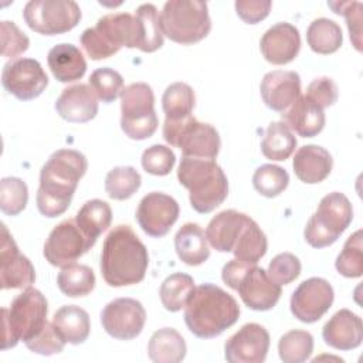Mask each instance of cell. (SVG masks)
I'll return each instance as SVG.
<instances>
[{"instance_id":"6da1fadb","label":"cell","mask_w":363,"mask_h":363,"mask_svg":"<svg viewBox=\"0 0 363 363\" xmlns=\"http://www.w3.org/2000/svg\"><path fill=\"white\" fill-rule=\"evenodd\" d=\"M86 169L88 162L81 152L74 149L54 152L40 172L35 197L38 211L48 218L64 214Z\"/></svg>"},{"instance_id":"7a4b0ae2","label":"cell","mask_w":363,"mask_h":363,"mask_svg":"<svg viewBox=\"0 0 363 363\" xmlns=\"http://www.w3.org/2000/svg\"><path fill=\"white\" fill-rule=\"evenodd\" d=\"M149 265L145 244L128 224L113 227L101 252V274L109 286H128L143 281Z\"/></svg>"},{"instance_id":"3957f363","label":"cell","mask_w":363,"mask_h":363,"mask_svg":"<svg viewBox=\"0 0 363 363\" xmlns=\"http://www.w3.org/2000/svg\"><path fill=\"white\" fill-rule=\"evenodd\" d=\"M208 244L220 252H233L237 259L257 264L268 250L267 235L247 214L224 210L214 216L207 228Z\"/></svg>"},{"instance_id":"277c9868","label":"cell","mask_w":363,"mask_h":363,"mask_svg":"<svg viewBox=\"0 0 363 363\" xmlns=\"http://www.w3.org/2000/svg\"><path fill=\"white\" fill-rule=\"evenodd\" d=\"M240 318L237 301L223 288L203 284L194 288L184 306L187 329L200 339H213L231 328Z\"/></svg>"},{"instance_id":"5b68a950","label":"cell","mask_w":363,"mask_h":363,"mask_svg":"<svg viewBox=\"0 0 363 363\" xmlns=\"http://www.w3.org/2000/svg\"><path fill=\"white\" fill-rule=\"evenodd\" d=\"M177 179L189 190L190 204L197 213H211L228 196L227 176L214 159L183 156Z\"/></svg>"},{"instance_id":"8992f818","label":"cell","mask_w":363,"mask_h":363,"mask_svg":"<svg viewBox=\"0 0 363 363\" xmlns=\"http://www.w3.org/2000/svg\"><path fill=\"white\" fill-rule=\"evenodd\" d=\"M48 303L35 288H26L18 294L11 306L3 308V343L1 349L14 347L18 340L27 342L38 335L47 325Z\"/></svg>"},{"instance_id":"52a82bcc","label":"cell","mask_w":363,"mask_h":363,"mask_svg":"<svg viewBox=\"0 0 363 363\" xmlns=\"http://www.w3.org/2000/svg\"><path fill=\"white\" fill-rule=\"evenodd\" d=\"M81 45L91 60H105L122 47L138 48V30L133 14L111 13L102 16L95 27L84 30Z\"/></svg>"},{"instance_id":"ba28073f","label":"cell","mask_w":363,"mask_h":363,"mask_svg":"<svg viewBox=\"0 0 363 363\" xmlns=\"http://www.w3.org/2000/svg\"><path fill=\"white\" fill-rule=\"evenodd\" d=\"M160 28L169 40L190 45L206 38L211 30L208 6L199 0H169L159 14Z\"/></svg>"},{"instance_id":"9c48e42d","label":"cell","mask_w":363,"mask_h":363,"mask_svg":"<svg viewBox=\"0 0 363 363\" xmlns=\"http://www.w3.org/2000/svg\"><path fill=\"white\" fill-rule=\"evenodd\" d=\"M352 220L353 208L349 199L339 191L329 193L319 201L316 213L308 220L303 231L305 240L313 248L329 247L337 241Z\"/></svg>"},{"instance_id":"30bf717a","label":"cell","mask_w":363,"mask_h":363,"mask_svg":"<svg viewBox=\"0 0 363 363\" xmlns=\"http://www.w3.org/2000/svg\"><path fill=\"white\" fill-rule=\"evenodd\" d=\"M155 94L150 85L133 82L121 92V128L133 140H145L157 129Z\"/></svg>"},{"instance_id":"8fae6325","label":"cell","mask_w":363,"mask_h":363,"mask_svg":"<svg viewBox=\"0 0 363 363\" xmlns=\"http://www.w3.org/2000/svg\"><path fill=\"white\" fill-rule=\"evenodd\" d=\"M163 138L169 145L179 147L183 156L216 160L221 147L217 129L210 123L199 122L193 115L180 121L164 119Z\"/></svg>"},{"instance_id":"7c38bea8","label":"cell","mask_w":363,"mask_h":363,"mask_svg":"<svg viewBox=\"0 0 363 363\" xmlns=\"http://www.w3.org/2000/svg\"><path fill=\"white\" fill-rule=\"evenodd\" d=\"M81 9L72 0H30L23 9L26 24L43 35L71 31L81 20Z\"/></svg>"},{"instance_id":"4fadbf2b","label":"cell","mask_w":363,"mask_h":363,"mask_svg":"<svg viewBox=\"0 0 363 363\" xmlns=\"http://www.w3.org/2000/svg\"><path fill=\"white\" fill-rule=\"evenodd\" d=\"M1 85L20 101H31L43 94L48 77L41 64L34 58H17L4 64Z\"/></svg>"},{"instance_id":"5bb4252c","label":"cell","mask_w":363,"mask_h":363,"mask_svg":"<svg viewBox=\"0 0 363 363\" xmlns=\"http://www.w3.org/2000/svg\"><path fill=\"white\" fill-rule=\"evenodd\" d=\"M94 247L84 235L75 220H64L52 228L45 244L44 257L54 265L64 268L74 264L88 250Z\"/></svg>"},{"instance_id":"9a60e30c","label":"cell","mask_w":363,"mask_h":363,"mask_svg":"<svg viewBox=\"0 0 363 363\" xmlns=\"http://www.w3.org/2000/svg\"><path fill=\"white\" fill-rule=\"evenodd\" d=\"M146 322L143 305L133 298L111 301L101 312V323L105 332L118 340H132L140 335Z\"/></svg>"},{"instance_id":"2e32d148","label":"cell","mask_w":363,"mask_h":363,"mask_svg":"<svg viewBox=\"0 0 363 363\" xmlns=\"http://www.w3.org/2000/svg\"><path fill=\"white\" fill-rule=\"evenodd\" d=\"M335 292L332 285L323 278H309L298 285L291 296L292 315L303 322L313 323L319 320L332 306Z\"/></svg>"},{"instance_id":"e0dca14e","label":"cell","mask_w":363,"mask_h":363,"mask_svg":"<svg viewBox=\"0 0 363 363\" xmlns=\"http://www.w3.org/2000/svg\"><path fill=\"white\" fill-rule=\"evenodd\" d=\"M177 201L162 191L147 193L138 206L136 220L139 227L150 237H164L179 218Z\"/></svg>"},{"instance_id":"ac0fdd59","label":"cell","mask_w":363,"mask_h":363,"mask_svg":"<svg viewBox=\"0 0 363 363\" xmlns=\"http://www.w3.org/2000/svg\"><path fill=\"white\" fill-rule=\"evenodd\" d=\"M35 281V271L31 261L20 254L16 241L7 227L1 224L0 241V286L1 289L30 288Z\"/></svg>"},{"instance_id":"d6986e66","label":"cell","mask_w":363,"mask_h":363,"mask_svg":"<svg viewBox=\"0 0 363 363\" xmlns=\"http://www.w3.org/2000/svg\"><path fill=\"white\" fill-rule=\"evenodd\" d=\"M269 349V333L258 323H245L224 345L228 363H262Z\"/></svg>"},{"instance_id":"ffe728a7","label":"cell","mask_w":363,"mask_h":363,"mask_svg":"<svg viewBox=\"0 0 363 363\" xmlns=\"http://www.w3.org/2000/svg\"><path fill=\"white\" fill-rule=\"evenodd\" d=\"M235 291L244 305L252 311H269L281 298V285L275 284L257 264L244 274Z\"/></svg>"},{"instance_id":"44dd1931","label":"cell","mask_w":363,"mask_h":363,"mask_svg":"<svg viewBox=\"0 0 363 363\" xmlns=\"http://www.w3.org/2000/svg\"><path fill=\"white\" fill-rule=\"evenodd\" d=\"M264 58L274 65H284L294 61L301 50V35L295 26L281 21L269 27L259 41Z\"/></svg>"},{"instance_id":"7402d4cb","label":"cell","mask_w":363,"mask_h":363,"mask_svg":"<svg viewBox=\"0 0 363 363\" xmlns=\"http://www.w3.org/2000/svg\"><path fill=\"white\" fill-rule=\"evenodd\" d=\"M259 92L269 109L284 112L301 96V77L295 71L275 69L267 72L261 81Z\"/></svg>"},{"instance_id":"603a6c76","label":"cell","mask_w":363,"mask_h":363,"mask_svg":"<svg viewBox=\"0 0 363 363\" xmlns=\"http://www.w3.org/2000/svg\"><path fill=\"white\" fill-rule=\"evenodd\" d=\"M57 113L67 122L85 123L98 113V101L92 88L86 84H75L62 89L55 101Z\"/></svg>"},{"instance_id":"cb8c5ba5","label":"cell","mask_w":363,"mask_h":363,"mask_svg":"<svg viewBox=\"0 0 363 363\" xmlns=\"http://www.w3.org/2000/svg\"><path fill=\"white\" fill-rule=\"evenodd\" d=\"M325 343L336 350H353L362 345L363 323L360 316L349 309L337 311L323 326Z\"/></svg>"},{"instance_id":"d4e9b609","label":"cell","mask_w":363,"mask_h":363,"mask_svg":"<svg viewBox=\"0 0 363 363\" xmlns=\"http://www.w3.org/2000/svg\"><path fill=\"white\" fill-rule=\"evenodd\" d=\"M332 166L333 159L330 153L318 145H305L299 147L292 160L295 176L306 184L323 182L330 174Z\"/></svg>"},{"instance_id":"484cf974","label":"cell","mask_w":363,"mask_h":363,"mask_svg":"<svg viewBox=\"0 0 363 363\" xmlns=\"http://www.w3.org/2000/svg\"><path fill=\"white\" fill-rule=\"evenodd\" d=\"M282 122L302 138H313L325 128V113L306 95L299 96L282 113Z\"/></svg>"},{"instance_id":"4316f807","label":"cell","mask_w":363,"mask_h":363,"mask_svg":"<svg viewBox=\"0 0 363 363\" xmlns=\"http://www.w3.org/2000/svg\"><path fill=\"white\" fill-rule=\"evenodd\" d=\"M48 68L60 82H74L81 79L86 71V61L72 44L61 43L54 45L47 55Z\"/></svg>"},{"instance_id":"83f0119b","label":"cell","mask_w":363,"mask_h":363,"mask_svg":"<svg viewBox=\"0 0 363 363\" xmlns=\"http://www.w3.org/2000/svg\"><path fill=\"white\" fill-rule=\"evenodd\" d=\"M174 250L177 257L187 265L204 264L210 257L206 233L196 223L183 224L174 235Z\"/></svg>"},{"instance_id":"f1b7e54d","label":"cell","mask_w":363,"mask_h":363,"mask_svg":"<svg viewBox=\"0 0 363 363\" xmlns=\"http://www.w3.org/2000/svg\"><path fill=\"white\" fill-rule=\"evenodd\" d=\"M52 325L65 343L81 345L91 332L89 315L77 305H64L52 316Z\"/></svg>"},{"instance_id":"f546056e","label":"cell","mask_w":363,"mask_h":363,"mask_svg":"<svg viewBox=\"0 0 363 363\" xmlns=\"http://www.w3.org/2000/svg\"><path fill=\"white\" fill-rule=\"evenodd\" d=\"M186 352L183 336L173 328L156 330L147 345V356L155 363H179L186 357Z\"/></svg>"},{"instance_id":"4dcf8cb0","label":"cell","mask_w":363,"mask_h":363,"mask_svg":"<svg viewBox=\"0 0 363 363\" xmlns=\"http://www.w3.org/2000/svg\"><path fill=\"white\" fill-rule=\"evenodd\" d=\"M75 221L88 241L94 245L98 237L111 225L112 210L106 201L92 199L82 204L77 213Z\"/></svg>"},{"instance_id":"1f68e13d","label":"cell","mask_w":363,"mask_h":363,"mask_svg":"<svg viewBox=\"0 0 363 363\" xmlns=\"http://www.w3.org/2000/svg\"><path fill=\"white\" fill-rule=\"evenodd\" d=\"M138 30V50L153 52L163 45V33L160 28L159 13L155 4L145 3L135 10Z\"/></svg>"},{"instance_id":"d6a6232c","label":"cell","mask_w":363,"mask_h":363,"mask_svg":"<svg viewBox=\"0 0 363 363\" xmlns=\"http://www.w3.org/2000/svg\"><path fill=\"white\" fill-rule=\"evenodd\" d=\"M306 41L312 51L318 54H332L342 47V28L330 18H316L306 30Z\"/></svg>"},{"instance_id":"836d02e7","label":"cell","mask_w":363,"mask_h":363,"mask_svg":"<svg viewBox=\"0 0 363 363\" xmlns=\"http://www.w3.org/2000/svg\"><path fill=\"white\" fill-rule=\"evenodd\" d=\"M296 147V138L284 122H271L261 142L262 155L275 162L286 160Z\"/></svg>"},{"instance_id":"e575fe53","label":"cell","mask_w":363,"mask_h":363,"mask_svg":"<svg viewBox=\"0 0 363 363\" xmlns=\"http://www.w3.org/2000/svg\"><path fill=\"white\" fill-rule=\"evenodd\" d=\"M57 285L65 296H85L95 288V274L88 265L74 262L61 268L57 277Z\"/></svg>"},{"instance_id":"d590c367","label":"cell","mask_w":363,"mask_h":363,"mask_svg":"<svg viewBox=\"0 0 363 363\" xmlns=\"http://www.w3.org/2000/svg\"><path fill=\"white\" fill-rule=\"evenodd\" d=\"M194 102V91L186 82L170 84L162 96V108L167 121H180L191 116Z\"/></svg>"},{"instance_id":"8d00e7d4","label":"cell","mask_w":363,"mask_h":363,"mask_svg":"<svg viewBox=\"0 0 363 363\" xmlns=\"http://www.w3.org/2000/svg\"><path fill=\"white\" fill-rule=\"evenodd\" d=\"M194 288V281L190 275L183 272H174L169 275L162 282L159 289L162 305L170 312L180 311L186 306Z\"/></svg>"},{"instance_id":"74e56055","label":"cell","mask_w":363,"mask_h":363,"mask_svg":"<svg viewBox=\"0 0 363 363\" xmlns=\"http://www.w3.org/2000/svg\"><path fill=\"white\" fill-rule=\"evenodd\" d=\"M142 177L132 166H118L105 177V191L113 200H128L140 187Z\"/></svg>"},{"instance_id":"f35d334b","label":"cell","mask_w":363,"mask_h":363,"mask_svg":"<svg viewBox=\"0 0 363 363\" xmlns=\"http://www.w3.org/2000/svg\"><path fill=\"white\" fill-rule=\"evenodd\" d=\"M313 352V336L301 329H294L281 336L278 342L279 359L284 363H302Z\"/></svg>"},{"instance_id":"ab89813d","label":"cell","mask_w":363,"mask_h":363,"mask_svg":"<svg viewBox=\"0 0 363 363\" xmlns=\"http://www.w3.org/2000/svg\"><path fill=\"white\" fill-rule=\"evenodd\" d=\"M362 230L354 231L345 242L336 258L337 272L346 278H360L363 274V240Z\"/></svg>"},{"instance_id":"60d3db41","label":"cell","mask_w":363,"mask_h":363,"mask_svg":"<svg viewBox=\"0 0 363 363\" xmlns=\"http://www.w3.org/2000/svg\"><path fill=\"white\" fill-rule=\"evenodd\" d=\"M289 184V174L277 164H262L252 174L254 189L264 197L272 199L279 196Z\"/></svg>"},{"instance_id":"b9f144b4","label":"cell","mask_w":363,"mask_h":363,"mask_svg":"<svg viewBox=\"0 0 363 363\" xmlns=\"http://www.w3.org/2000/svg\"><path fill=\"white\" fill-rule=\"evenodd\" d=\"M28 201V187L18 177H3L0 182V208L6 216H17Z\"/></svg>"},{"instance_id":"7bdbcfd3","label":"cell","mask_w":363,"mask_h":363,"mask_svg":"<svg viewBox=\"0 0 363 363\" xmlns=\"http://www.w3.org/2000/svg\"><path fill=\"white\" fill-rule=\"evenodd\" d=\"M89 85L98 99H101L104 104H111L122 92L123 78L118 71L109 67H104L95 69L91 74Z\"/></svg>"},{"instance_id":"ee69618b","label":"cell","mask_w":363,"mask_h":363,"mask_svg":"<svg viewBox=\"0 0 363 363\" xmlns=\"http://www.w3.org/2000/svg\"><path fill=\"white\" fill-rule=\"evenodd\" d=\"M142 167L153 176H166L173 170L176 156L173 150L164 145H152L142 153Z\"/></svg>"},{"instance_id":"f6af8a7d","label":"cell","mask_w":363,"mask_h":363,"mask_svg":"<svg viewBox=\"0 0 363 363\" xmlns=\"http://www.w3.org/2000/svg\"><path fill=\"white\" fill-rule=\"evenodd\" d=\"M302 265L298 257L291 252L275 255L268 265V277L278 285H288L301 274Z\"/></svg>"},{"instance_id":"bcb514c9","label":"cell","mask_w":363,"mask_h":363,"mask_svg":"<svg viewBox=\"0 0 363 363\" xmlns=\"http://www.w3.org/2000/svg\"><path fill=\"white\" fill-rule=\"evenodd\" d=\"M1 28V55L4 58L17 60L18 55L26 52L30 45L28 37L16 26V23L4 20Z\"/></svg>"},{"instance_id":"7dc6e473","label":"cell","mask_w":363,"mask_h":363,"mask_svg":"<svg viewBox=\"0 0 363 363\" xmlns=\"http://www.w3.org/2000/svg\"><path fill=\"white\" fill-rule=\"evenodd\" d=\"M24 345L27 346L28 350H31L37 354L51 356V354L62 352L65 342L62 340V337L54 328L52 322H47L44 329L38 335L31 337L30 340L24 342Z\"/></svg>"},{"instance_id":"c3c4849f","label":"cell","mask_w":363,"mask_h":363,"mask_svg":"<svg viewBox=\"0 0 363 363\" xmlns=\"http://www.w3.org/2000/svg\"><path fill=\"white\" fill-rule=\"evenodd\" d=\"M328 6L336 14L346 17V24L350 33V40L357 51L360 47V33H362V3L360 1H329Z\"/></svg>"},{"instance_id":"681fc988","label":"cell","mask_w":363,"mask_h":363,"mask_svg":"<svg viewBox=\"0 0 363 363\" xmlns=\"http://www.w3.org/2000/svg\"><path fill=\"white\" fill-rule=\"evenodd\" d=\"M305 95L323 109V108L332 106L337 101L339 89L332 78L319 77V78H315L308 85Z\"/></svg>"},{"instance_id":"f907efd6","label":"cell","mask_w":363,"mask_h":363,"mask_svg":"<svg viewBox=\"0 0 363 363\" xmlns=\"http://www.w3.org/2000/svg\"><path fill=\"white\" fill-rule=\"evenodd\" d=\"M272 3L269 0H237V16L247 24H257L267 18Z\"/></svg>"},{"instance_id":"816d5d0a","label":"cell","mask_w":363,"mask_h":363,"mask_svg":"<svg viewBox=\"0 0 363 363\" xmlns=\"http://www.w3.org/2000/svg\"><path fill=\"white\" fill-rule=\"evenodd\" d=\"M254 264L247 262V261H241V259H231L228 261L221 271V278L224 281V284H227L231 289H237L240 279L244 277V274L252 267Z\"/></svg>"}]
</instances>
